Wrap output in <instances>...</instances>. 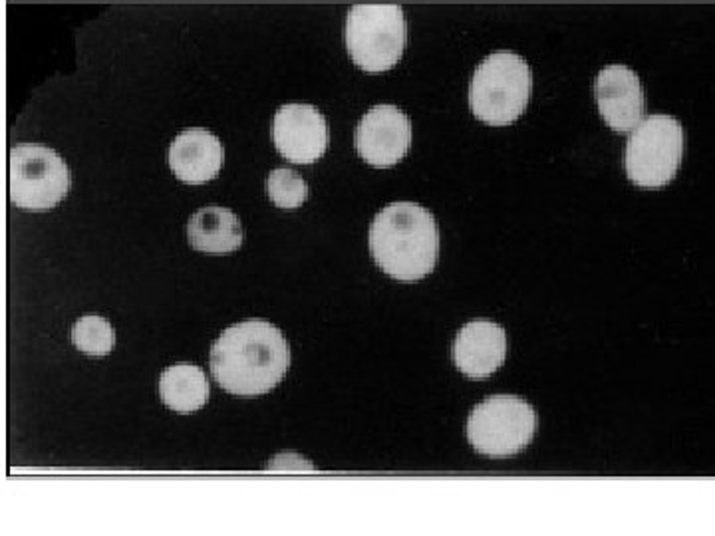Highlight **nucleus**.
Instances as JSON below:
<instances>
[{"label":"nucleus","mask_w":715,"mask_h":536,"mask_svg":"<svg viewBox=\"0 0 715 536\" xmlns=\"http://www.w3.org/2000/svg\"><path fill=\"white\" fill-rule=\"evenodd\" d=\"M354 145L368 165L380 169L392 167L410 152L412 122L395 106H373L358 123Z\"/></svg>","instance_id":"8"},{"label":"nucleus","mask_w":715,"mask_h":536,"mask_svg":"<svg viewBox=\"0 0 715 536\" xmlns=\"http://www.w3.org/2000/svg\"><path fill=\"white\" fill-rule=\"evenodd\" d=\"M209 382L199 365L175 364L163 370L159 394L163 404L175 414H193L209 399Z\"/></svg>","instance_id":"14"},{"label":"nucleus","mask_w":715,"mask_h":536,"mask_svg":"<svg viewBox=\"0 0 715 536\" xmlns=\"http://www.w3.org/2000/svg\"><path fill=\"white\" fill-rule=\"evenodd\" d=\"M72 175L58 153L38 143H22L11 149L9 197L26 211H48L68 195Z\"/></svg>","instance_id":"6"},{"label":"nucleus","mask_w":715,"mask_h":536,"mask_svg":"<svg viewBox=\"0 0 715 536\" xmlns=\"http://www.w3.org/2000/svg\"><path fill=\"white\" fill-rule=\"evenodd\" d=\"M291 367L282 332L259 318L231 326L211 348V374L225 392L254 397L274 389Z\"/></svg>","instance_id":"1"},{"label":"nucleus","mask_w":715,"mask_h":536,"mask_svg":"<svg viewBox=\"0 0 715 536\" xmlns=\"http://www.w3.org/2000/svg\"><path fill=\"white\" fill-rule=\"evenodd\" d=\"M368 239L376 264L395 280H422L437 264L439 227L434 215L417 203L383 207L372 221Z\"/></svg>","instance_id":"2"},{"label":"nucleus","mask_w":715,"mask_h":536,"mask_svg":"<svg viewBox=\"0 0 715 536\" xmlns=\"http://www.w3.org/2000/svg\"><path fill=\"white\" fill-rule=\"evenodd\" d=\"M595 98L600 118L616 133H630L644 120V86L624 64H610L598 72Z\"/></svg>","instance_id":"10"},{"label":"nucleus","mask_w":715,"mask_h":536,"mask_svg":"<svg viewBox=\"0 0 715 536\" xmlns=\"http://www.w3.org/2000/svg\"><path fill=\"white\" fill-rule=\"evenodd\" d=\"M684 149V125L674 115L652 113L636 125L626 142V175L638 187H664L674 181Z\"/></svg>","instance_id":"5"},{"label":"nucleus","mask_w":715,"mask_h":536,"mask_svg":"<svg viewBox=\"0 0 715 536\" xmlns=\"http://www.w3.org/2000/svg\"><path fill=\"white\" fill-rule=\"evenodd\" d=\"M266 195L278 209H298L308 199V183L293 169L276 167L266 177Z\"/></svg>","instance_id":"16"},{"label":"nucleus","mask_w":715,"mask_h":536,"mask_svg":"<svg viewBox=\"0 0 715 536\" xmlns=\"http://www.w3.org/2000/svg\"><path fill=\"white\" fill-rule=\"evenodd\" d=\"M187 236L195 251L227 254L242 244V224L227 207L209 205L193 215L187 223Z\"/></svg>","instance_id":"13"},{"label":"nucleus","mask_w":715,"mask_h":536,"mask_svg":"<svg viewBox=\"0 0 715 536\" xmlns=\"http://www.w3.org/2000/svg\"><path fill=\"white\" fill-rule=\"evenodd\" d=\"M272 142L284 159L313 165L328 149V123L310 103H286L272 120Z\"/></svg>","instance_id":"9"},{"label":"nucleus","mask_w":715,"mask_h":536,"mask_svg":"<svg viewBox=\"0 0 715 536\" xmlns=\"http://www.w3.org/2000/svg\"><path fill=\"white\" fill-rule=\"evenodd\" d=\"M533 72L514 52H493L473 72L469 84V108L487 125L517 122L529 106Z\"/></svg>","instance_id":"3"},{"label":"nucleus","mask_w":715,"mask_h":536,"mask_svg":"<svg viewBox=\"0 0 715 536\" xmlns=\"http://www.w3.org/2000/svg\"><path fill=\"white\" fill-rule=\"evenodd\" d=\"M223 159L225 152L221 139L201 127H191L179 133L167 152L173 175L189 185H203L215 179L221 171Z\"/></svg>","instance_id":"12"},{"label":"nucleus","mask_w":715,"mask_h":536,"mask_svg":"<svg viewBox=\"0 0 715 536\" xmlns=\"http://www.w3.org/2000/svg\"><path fill=\"white\" fill-rule=\"evenodd\" d=\"M350 58L368 74L392 70L407 44V22L400 4H354L344 24Z\"/></svg>","instance_id":"4"},{"label":"nucleus","mask_w":715,"mask_h":536,"mask_svg":"<svg viewBox=\"0 0 715 536\" xmlns=\"http://www.w3.org/2000/svg\"><path fill=\"white\" fill-rule=\"evenodd\" d=\"M536 411L514 395H493L475 407L467 419V439L477 453L511 457L533 441Z\"/></svg>","instance_id":"7"},{"label":"nucleus","mask_w":715,"mask_h":536,"mask_svg":"<svg viewBox=\"0 0 715 536\" xmlns=\"http://www.w3.org/2000/svg\"><path fill=\"white\" fill-rule=\"evenodd\" d=\"M72 342L84 354L106 355L116 346V330L101 316H84L72 328Z\"/></svg>","instance_id":"15"},{"label":"nucleus","mask_w":715,"mask_h":536,"mask_svg":"<svg viewBox=\"0 0 715 536\" xmlns=\"http://www.w3.org/2000/svg\"><path fill=\"white\" fill-rule=\"evenodd\" d=\"M507 358V332L503 326L489 320L465 324L454 342V362L457 370L471 380L495 374Z\"/></svg>","instance_id":"11"}]
</instances>
